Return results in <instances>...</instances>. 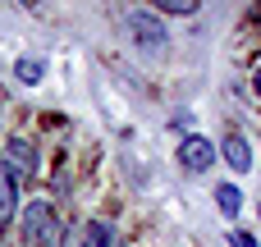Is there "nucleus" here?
<instances>
[{"mask_svg":"<svg viewBox=\"0 0 261 247\" xmlns=\"http://www.w3.org/2000/svg\"><path fill=\"white\" fill-rule=\"evenodd\" d=\"M23 247H60V220L50 206H28L23 215Z\"/></svg>","mask_w":261,"mask_h":247,"instance_id":"obj_1","label":"nucleus"},{"mask_svg":"<svg viewBox=\"0 0 261 247\" xmlns=\"http://www.w3.org/2000/svg\"><path fill=\"white\" fill-rule=\"evenodd\" d=\"M128 37L138 41V50H151V55H161V50L170 46L165 23H161L156 14H142V9H133V14H128Z\"/></svg>","mask_w":261,"mask_h":247,"instance_id":"obj_2","label":"nucleus"},{"mask_svg":"<svg viewBox=\"0 0 261 247\" xmlns=\"http://www.w3.org/2000/svg\"><path fill=\"white\" fill-rule=\"evenodd\" d=\"M174 160L188 170V174H206L211 165H216V147L206 142V138H197V133H188L184 142H179V151H174Z\"/></svg>","mask_w":261,"mask_h":247,"instance_id":"obj_3","label":"nucleus"},{"mask_svg":"<svg viewBox=\"0 0 261 247\" xmlns=\"http://www.w3.org/2000/svg\"><path fill=\"white\" fill-rule=\"evenodd\" d=\"M220 156H225V165H229V170H239V174H248V170H252V147H248V138H243V133H229V138L220 142Z\"/></svg>","mask_w":261,"mask_h":247,"instance_id":"obj_4","label":"nucleus"},{"mask_svg":"<svg viewBox=\"0 0 261 247\" xmlns=\"http://www.w3.org/2000/svg\"><path fill=\"white\" fill-rule=\"evenodd\" d=\"M5 156H9V165H14L23 179H32V174H37V151H32V142L9 138V151H5Z\"/></svg>","mask_w":261,"mask_h":247,"instance_id":"obj_5","label":"nucleus"},{"mask_svg":"<svg viewBox=\"0 0 261 247\" xmlns=\"http://www.w3.org/2000/svg\"><path fill=\"white\" fill-rule=\"evenodd\" d=\"M14 211H18V188H14V174H9V165L0 160V229L14 220Z\"/></svg>","mask_w":261,"mask_h":247,"instance_id":"obj_6","label":"nucleus"},{"mask_svg":"<svg viewBox=\"0 0 261 247\" xmlns=\"http://www.w3.org/2000/svg\"><path fill=\"white\" fill-rule=\"evenodd\" d=\"M69 247H115V234H110V225L87 220V225L73 234V243H69Z\"/></svg>","mask_w":261,"mask_h":247,"instance_id":"obj_7","label":"nucleus"},{"mask_svg":"<svg viewBox=\"0 0 261 247\" xmlns=\"http://www.w3.org/2000/svg\"><path fill=\"white\" fill-rule=\"evenodd\" d=\"M216 206H220L225 215H239V206H243L239 188H234V183H220V188H216Z\"/></svg>","mask_w":261,"mask_h":247,"instance_id":"obj_8","label":"nucleus"},{"mask_svg":"<svg viewBox=\"0 0 261 247\" xmlns=\"http://www.w3.org/2000/svg\"><path fill=\"white\" fill-rule=\"evenodd\" d=\"M161 14H174V18H188V14H197L202 9V0H151Z\"/></svg>","mask_w":261,"mask_h":247,"instance_id":"obj_9","label":"nucleus"},{"mask_svg":"<svg viewBox=\"0 0 261 247\" xmlns=\"http://www.w3.org/2000/svg\"><path fill=\"white\" fill-rule=\"evenodd\" d=\"M14 73H18V83H37V78L46 73V64H41V60H18Z\"/></svg>","mask_w":261,"mask_h":247,"instance_id":"obj_10","label":"nucleus"},{"mask_svg":"<svg viewBox=\"0 0 261 247\" xmlns=\"http://www.w3.org/2000/svg\"><path fill=\"white\" fill-rule=\"evenodd\" d=\"M229 243H234V247H257V238H252V234H243V229H234V234H229Z\"/></svg>","mask_w":261,"mask_h":247,"instance_id":"obj_11","label":"nucleus"},{"mask_svg":"<svg viewBox=\"0 0 261 247\" xmlns=\"http://www.w3.org/2000/svg\"><path fill=\"white\" fill-rule=\"evenodd\" d=\"M252 92H257V101H261V64H257V73H252Z\"/></svg>","mask_w":261,"mask_h":247,"instance_id":"obj_12","label":"nucleus"},{"mask_svg":"<svg viewBox=\"0 0 261 247\" xmlns=\"http://www.w3.org/2000/svg\"><path fill=\"white\" fill-rule=\"evenodd\" d=\"M252 18H257V23H261V0H257V5H252Z\"/></svg>","mask_w":261,"mask_h":247,"instance_id":"obj_13","label":"nucleus"},{"mask_svg":"<svg viewBox=\"0 0 261 247\" xmlns=\"http://www.w3.org/2000/svg\"><path fill=\"white\" fill-rule=\"evenodd\" d=\"M257 215H261V202H257Z\"/></svg>","mask_w":261,"mask_h":247,"instance_id":"obj_14","label":"nucleus"},{"mask_svg":"<svg viewBox=\"0 0 261 247\" xmlns=\"http://www.w3.org/2000/svg\"><path fill=\"white\" fill-rule=\"evenodd\" d=\"M23 5H32V0H23Z\"/></svg>","mask_w":261,"mask_h":247,"instance_id":"obj_15","label":"nucleus"}]
</instances>
